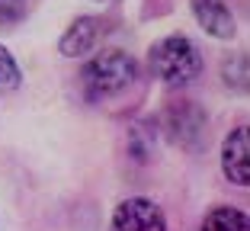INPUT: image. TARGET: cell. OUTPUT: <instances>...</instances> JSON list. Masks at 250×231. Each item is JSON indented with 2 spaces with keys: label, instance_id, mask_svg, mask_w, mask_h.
Masks as SVG:
<instances>
[{
  "label": "cell",
  "instance_id": "cell-10",
  "mask_svg": "<svg viewBox=\"0 0 250 231\" xmlns=\"http://www.w3.org/2000/svg\"><path fill=\"white\" fill-rule=\"evenodd\" d=\"M221 77H225L228 87H234L237 93H244V90H247V58H244V55L228 58L225 67H221Z\"/></svg>",
  "mask_w": 250,
  "mask_h": 231
},
{
  "label": "cell",
  "instance_id": "cell-8",
  "mask_svg": "<svg viewBox=\"0 0 250 231\" xmlns=\"http://www.w3.org/2000/svg\"><path fill=\"white\" fill-rule=\"evenodd\" d=\"M199 231H250V222L247 212L237 209V206H212L202 218Z\"/></svg>",
  "mask_w": 250,
  "mask_h": 231
},
{
  "label": "cell",
  "instance_id": "cell-6",
  "mask_svg": "<svg viewBox=\"0 0 250 231\" xmlns=\"http://www.w3.org/2000/svg\"><path fill=\"white\" fill-rule=\"evenodd\" d=\"M106 32V22L100 16H77V20L61 32L58 39V52L64 58H83L100 45V36Z\"/></svg>",
  "mask_w": 250,
  "mask_h": 231
},
{
  "label": "cell",
  "instance_id": "cell-5",
  "mask_svg": "<svg viewBox=\"0 0 250 231\" xmlns=\"http://www.w3.org/2000/svg\"><path fill=\"white\" fill-rule=\"evenodd\" d=\"M221 173L241 189L250 183V128L247 126H237L225 135V142H221Z\"/></svg>",
  "mask_w": 250,
  "mask_h": 231
},
{
  "label": "cell",
  "instance_id": "cell-11",
  "mask_svg": "<svg viewBox=\"0 0 250 231\" xmlns=\"http://www.w3.org/2000/svg\"><path fill=\"white\" fill-rule=\"evenodd\" d=\"M26 16V0H0V26L20 22Z\"/></svg>",
  "mask_w": 250,
  "mask_h": 231
},
{
  "label": "cell",
  "instance_id": "cell-1",
  "mask_svg": "<svg viewBox=\"0 0 250 231\" xmlns=\"http://www.w3.org/2000/svg\"><path fill=\"white\" fill-rule=\"evenodd\" d=\"M147 67L167 87H186L202 74V52L199 45L186 36H164L161 42H154L147 48Z\"/></svg>",
  "mask_w": 250,
  "mask_h": 231
},
{
  "label": "cell",
  "instance_id": "cell-2",
  "mask_svg": "<svg viewBox=\"0 0 250 231\" xmlns=\"http://www.w3.org/2000/svg\"><path fill=\"white\" fill-rule=\"evenodd\" d=\"M138 77V61L122 48H103L83 64L81 81H83V93L90 100H106V97H119L122 90H128Z\"/></svg>",
  "mask_w": 250,
  "mask_h": 231
},
{
  "label": "cell",
  "instance_id": "cell-4",
  "mask_svg": "<svg viewBox=\"0 0 250 231\" xmlns=\"http://www.w3.org/2000/svg\"><path fill=\"white\" fill-rule=\"evenodd\" d=\"M109 231H167V215L154 199L128 196L112 209Z\"/></svg>",
  "mask_w": 250,
  "mask_h": 231
},
{
  "label": "cell",
  "instance_id": "cell-7",
  "mask_svg": "<svg viewBox=\"0 0 250 231\" xmlns=\"http://www.w3.org/2000/svg\"><path fill=\"white\" fill-rule=\"evenodd\" d=\"M189 7L199 29L208 32L212 39H231L237 32V20L225 0H189Z\"/></svg>",
  "mask_w": 250,
  "mask_h": 231
},
{
  "label": "cell",
  "instance_id": "cell-9",
  "mask_svg": "<svg viewBox=\"0 0 250 231\" xmlns=\"http://www.w3.org/2000/svg\"><path fill=\"white\" fill-rule=\"evenodd\" d=\"M22 87V71H20V61L13 58L7 45L0 42V90H20Z\"/></svg>",
  "mask_w": 250,
  "mask_h": 231
},
{
  "label": "cell",
  "instance_id": "cell-3",
  "mask_svg": "<svg viewBox=\"0 0 250 231\" xmlns=\"http://www.w3.org/2000/svg\"><path fill=\"white\" fill-rule=\"evenodd\" d=\"M164 132H167V138L173 145H180L183 151H192V154L208 148V116L196 100L180 97L173 103H167Z\"/></svg>",
  "mask_w": 250,
  "mask_h": 231
}]
</instances>
